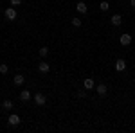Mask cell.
<instances>
[{"label":"cell","mask_w":135,"mask_h":133,"mask_svg":"<svg viewBox=\"0 0 135 133\" xmlns=\"http://www.w3.org/2000/svg\"><path fill=\"white\" fill-rule=\"evenodd\" d=\"M45 102H47V97H45V93H42V92L34 93V104H36V106H43Z\"/></svg>","instance_id":"6da1fadb"},{"label":"cell","mask_w":135,"mask_h":133,"mask_svg":"<svg viewBox=\"0 0 135 133\" xmlns=\"http://www.w3.org/2000/svg\"><path fill=\"white\" fill-rule=\"evenodd\" d=\"M4 16H6L9 22L16 20V9H15V7H7V9H6V13H4Z\"/></svg>","instance_id":"7a4b0ae2"},{"label":"cell","mask_w":135,"mask_h":133,"mask_svg":"<svg viewBox=\"0 0 135 133\" xmlns=\"http://www.w3.org/2000/svg\"><path fill=\"white\" fill-rule=\"evenodd\" d=\"M7 122H9V126H18V124H20V115H16V113H11L9 119H7Z\"/></svg>","instance_id":"3957f363"},{"label":"cell","mask_w":135,"mask_h":133,"mask_svg":"<svg viewBox=\"0 0 135 133\" xmlns=\"http://www.w3.org/2000/svg\"><path fill=\"white\" fill-rule=\"evenodd\" d=\"M95 92H97V95L104 97V95L108 93V88H106V85H104V83H101V85H97V86H95Z\"/></svg>","instance_id":"277c9868"},{"label":"cell","mask_w":135,"mask_h":133,"mask_svg":"<svg viewBox=\"0 0 135 133\" xmlns=\"http://www.w3.org/2000/svg\"><path fill=\"white\" fill-rule=\"evenodd\" d=\"M83 86H85V90H92L94 86H95L94 77H85V79H83Z\"/></svg>","instance_id":"5b68a950"},{"label":"cell","mask_w":135,"mask_h":133,"mask_svg":"<svg viewBox=\"0 0 135 133\" xmlns=\"http://www.w3.org/2000/svg\"><path fill=\"white\" fill-rule=\"evenodd\" d=\"M119 41H121V45H124V47H128V45L132 43V34H121V38H119Z\"/></svg>","instance_id":"8992f818"},{"label":"cell","mask_w":135,"mask_h":133,"mask_svg":"<svg viewBox=\"0 0 135 133\" xmlns=\"http://www.w3.org/2000/svg\"><path fill=\"white\" fill-rule=\"evenodd\" d=\"M76 9H78L79 14H86L88 7H86V4H85V2H78V4H76Z\"/></svg>","instance_id":"52a82bcc"},{"label":"cell","mask_w":135,"mask_h":133,"mask_svg":"<svg viewBox=\"0 0 135 133\" xmlns=\"http://www.w3.org/2000/svg\"><path fill=\"white\" fill-rule=\"evenodd\" d=\"M38 70L42 72V74H49V70H51V65L47 61H42L40 65H38Z\"/></svg>","instance_id":"ba28073f"},{"label":"cell","mask_w":135,"mask_h":133,"mask_svg":"<svg viewBox=\"0 0 135 133\" xmlns=\"http://www.w3.org/2000/svg\"><path fill=\"white\" fill-rule=\"evenodd\" d=\"M115 70L117 72H124L126 70V61L124 60H117V61H115Z\"/></svg>","instance_id":"9c48e42d"},{"label":"cell","mask_w":135,"mask_h":133,"mask_svg":"<svg viewBox=\"0 0 135 133\" xmlns=\"http://www.w3.org/2000/svg\"><path fill=\"white\" fill-rule=\"evenodd\" d=\"M110 22H112V25H115V27H119V25L123 23V18H121V14H114V16L110 18Z\"/></svg>","instance_id":"30bf717a"},{"label":"cell","mask_w":135,"mask_h":133,"mask_svg":"<svg viewBox=\"0 0 135 133\" xmlns=\"http://www.w3.org/2000/svg\"><path fill=\"white\" fill-rule=\"evenodd\" d=\"M23 81H25V77H23L22 74H16V76L13 77V83H15L16 86H20V85H23Z\"/></svg>","instance_id":"8fae6325"},{"label":"cell","mask_w":135,"mask_h":133,"mask_svg":"<svg viewBox=\"0 0 135 133\" xmlns=\"http://www.w3.org/2000/svg\"><path fill=\"white\" fill-rule=\"evenodd\" d=\"M29 99H31V92H29V90H22V92H20V101L27 102Z\"/></svg>","instance_id":"7c38bea8"},{"label":"cell","mask_w":135,"mask_h":133,"mask_svg":"<svg viewBox=\"0 0 135 133\" xmlns=\"http://www.w3.org/2000/svg\"><path fill=\"white\" fill-rule=\"evenodd\" d=\"M2 106H4V110H6V112H9V110H13V101H11V99H6Z\"/></svg>","instance_id":"4fadbf2b"},{"label":"cell","mask_w":135,"mask_h":133,"mask_svg":"<svg viewBox=\"0 0 135 133\" xmlns=\"http://www.w3.org/2000/svg\"><path fill=\"white\" fill-rule=\"evenodd\" d=\"M99 9H101V11H108V9H110V4H108V0H103V2L99 4Z\"/></svg>","instance_id":"5bb4252c"},{"label":"cell","mask_w":135,"mask_h":133,"mask_svg":"<svg viewBox=\"0 0 135 133\" xmlns=\"http://www.w3.org/2000/svg\"><path fill=\"white\" fill-rule=\"evenodd\" d=\"M40 56H42V58H47V56H49V47H42V49H40Z\"/></svg>","instance_id":"9a60e30c"},{"label":"cell","mask_w":135,"mask_h":133,"mask_svg":"<svg viewBox=\"0 0 135 133\" xmlns=\"http://www.w3.org/2000/svg\"><path fill=\"white\" fill-rule=\"evenodd\" d=\"M7 72H9V67H7L6 63H2V65H0V74H7Z\"/></svg>","instance_id":"2e32d148"},{"label":"cell","mask_w":135,"mask_h":133,"mask_svg":"<svg viewBox=\"0 0 135 133\" xmlns=\"http://www.w3.org/2000/svg\"><path fill=\"white\" fill-rule=\"evenodd\" d=\"M72 25L74 27H81V20L79 18H72Z\"/></svg>","instance_id":"e0dca14e"},{"label":"cell","mask_w":135,"mask_h":133,"mask_svg":"<svg viewBox=\"0 0 135 133\" xmlns=\"http://www.w3.org/2000/svg\"><path fill=\"white\" fill-rule=\"evenodd\" d=\"M78 97H79V99H83V97H86V92H83V90H79V92H78Z\"/></svg>","instance_id":"ac0fdd59"},{"label":"cell","mask_w":135,"mask_h":133,"mask_svg":"<svg viewBox=\"0 0 135 133\" xmlns=\"http://www.w3.org/2000/svg\"><path fill=\"white\" fill-rule=\"evenodd\" d=\"M22 0H11V6H20Z\"/></svg>","instance_id":"d6986e66"},{"label":"cell","mask_w":135,"mask_h":133,"mask_svg":"<svg viewBox=\"0 0 135 133\" xmlns=\"http://www.w3.org/2000/svg\"><path fill=\"white\" fill-rule=\"evenodd\" d=\"M130 6H132V7H135V0H132V2H130Z\"/></svg>","instance_id":"ffe728a7"}]
</instances>
